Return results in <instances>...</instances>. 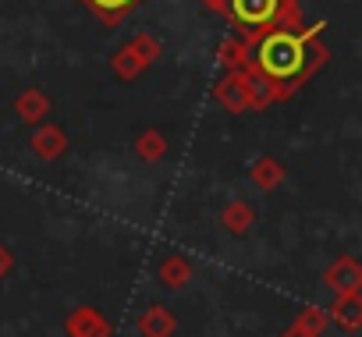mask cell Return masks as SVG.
<instances>
[{
	"instance_id": "6da1fadb",
	"label": "cell",
	"mask_w": 362,
	"mask_h": 337,
	"mask_svg": "<svg viewBox=\"0 0 362 337\" xmlns=\"http://www.w3.org/2000/svg\"><path fill=\"white\" fill-rule=\"evenodd\" d=\"M323 29H327L323 22H313L302 29H274V32H263L256 43H249V64L270 85L274 103L291 100L330 61Z\"/></svg>"
},
{
	"instance_id": "7a4b0ae2",
	"label": "cell",
	"mask_w": 362,
	"mask_h": 337,
	"mask_svg": "<svg viewBox=\"0 0 362 337\" xmlns=\"http://www.w3.org/2000/svg\"><path fill=\"white\" fill-rule=\"evenodd\" d=\"M242 43H256L274 29H302L305 15L298 0H224V15Z\"/></svg>"
},
{
	"instance_id": "3957f363",
	"label": "cell",
	"mask_w": 362,
	"mask_h": 337,
	"mask_svg": "<svg viewBox=\"0 0 362 337\" xmlns=\"http://www.w3.org/2000/svg\"><path fill=\"white\" fill-rule=\"evenodd\" d=\"M160 57H163V43H160L153 32H139V36L128 40L121 50H114V57H110V71H114L121 82H135V78L146 75Z\"/></svg>"
},
{
	"instance_id": "277c9868",
	"label": "cell",
	"mask_w": 362,
	"mask_h": 337,
	"mask_svg": "<svg viewBox=\"0 0 362 337\" xmlns=\"http://www.w3.org/2000/svg\"><path fill=\"white\" fill-rule=\"evenodd\" d=\"M214 100L228 110V114H249L252 110V96H249V82L242 71H224L214 82ZM256 114V110H252Z\"/></svg>"
},
{
	"instance_id": "5b68a950",
	"label": "cell",
	"mask_w": 362,
	"mask_h": 337,
	"mask_svg": "<svg viewBox=\"0 0 362 337\" xmlns=\"http://www.w3.org/2000/svg\"><path fill=\"white\" fill-rule=\"evenodd\" d=\"M64 333H68V337H110L114 326H110V319H107L100 309H93V305H78V309L68 312V319H64Z\"/></svg>"
},
{
	"instance_id": "8992f818",
	"label": "cell",
	"mask_w": 362,
	"mask_h": 337,
	"mask_svg": "<svg viewBox=\"0 0 362 337\" xmlns=\"http://www.w3.org/2000/svg\"><path fill=\"white\" fill-rule=\"evenodd\" d=\"M323 284L334 291V298H337V295H358V291H362V266H358L351 256H341L334 266H327Z\"/></svg>"
},
{
	"instance_id": "52a82bcc",
	"label": "cell",
	"mask_w": 362,
	"mask_h": 337,
	"mask_svg": "<svg viewBox=\"0 0 362 337\" xmlns=\"http://www.w3.org/2000/svg\"><path fill=\"white\" fill-rule=\"evenodd\" d=\"M29 146H33V153L40 160H61L68 153V131L61 124H54V121H43V124H36Z\"/></svg>"
},
{
	"instance_id": "ba28073f",
	"label": "cell",
	"mask_w": 362,
	"mask_h": 337,
	"mask_svg": "<svg viewBox=\"0 0 362 337\" xmlns=\"http://www.w3.org/2000/svg\"><path fill=\"white\" fill-rule=\"evenodd\" d=\"M50 110H54V103H50V96L40 89V85H33V89H25L22 96H15V114L25 121V124H43V121H50Z\"/></svg>"
},
{
	"instance_id": "9c48e42d",
	"label": "cell",
	"mask_w": 362,
	"mask_h": 337,
	"mask_svg": "<svg viewBox=\"0 0 362 337\" xmlns=\"http://www.w3.org/2000/svg\"><path fill=\"white\" fill-rule=\"evenodd\" d=\"M327 319H334L341 330L355 333L362 326V298L358 295H337L334 305H330V312H327Z\"/></svg>"
},
{
	"instance_id": "30bf717a",
	"label": "cell",
	"mask_w": 362,
	"mask_h": 337,
	"mask_svg": "<svg viewBox=\"0 0 362 337\" xmlns=\"http://www.w3.org/2000/svg\"><path fill=\"white\" fill-rule=\"evenodd\" d=\"M82 4H86L103 25H117V22H124L135 8H142L146 0H82Z\"/></svg>"
},
{
	"instance_id": "8fae6325",
	"label": "cell",
	"mask_w": 362,
	"mask_h": 337,
	"mask_svg": "<svg viewBox=\"0 0 362 337\" xmlns=\"http://www.w3.org/2000/svg\"><path fill=\"white\" fill-rule=\"evenodd\" d=\"M139 330H142V337H170L177 330V319L167 305H149L139 316Z\"/></svg>"
},
{
	"instance_id": "7c38bea8",
	"label": "cell",
	"mask_w": 362,
	"mask_h": 337,
	"mask_svg": "<svg viewBox=\"0 0 362 337\" xmlns=\"http://www.w3.org/2000/svg\"><path fill=\"white\" fill-rule=\"evenodd\" d=\"M249 178H252V185H256V189L274 192V189L284 182V163H281L277 156H259V160L249 167Z\"/></svg>"
},
{
	"instance_id": "4fadbf2b",
	"label": "cell",
	"mask_w": 362,
	"mask_h": 337,
	"mask_svg": "<svg viewBox=\"0 0 362 337\" xmlns=\"http://www.w3.org/2000/svg\"><path fill=\"white\" fill-rule=\"evenodd\" d=\"M135 156L142 163H160L167 156V135L160 128H146L139 138H135Z\"/></svg>"
},
{
	"instance_id": "5bb4252c",
	"label": "cell",
	"mask_w": 362,
	"mask_h": 337,
	"mask_svg": "<svg viewBox=\"0 0 362 337\" xmlns=\"http://www.w3.org/2000/svg\"><path fill=\"white\" fill-rule=\"evenodd\" d=\"M252 220H256V213H252V206H249L245 199H231V203L221 210V224H224L231 235L249 231V227H252Z\"/></svg>"
},
{
	"instance_id": "9a60e30c",
	"label": "cell",
	"mask_w": 362,
	"mask_h": 337,
	"mask_svg": "<svg viewBox=\"0 0 362 337\" xmlns=\"http://www.w3.org/2000/svg\"><path fill=\"white\" fill-rule=\"evenodd\" d=\"M156 273H160V280H163L167 288L177 291V288H185V284H189V277H192V263H189L185 256H167V259L160 263Z\"/></svg>"
},
{
	"instance_id": "2e32d148",
	"label": "cell",
	"mask_w": 362,
	"mask_h": 337,
	"mask_svg": "<svg viewBox=\"0 0 362 337\" xmlns=\"http://www.w3.org/2000/svg\"><path fill=\"white\" fill-rule=\"evenodd\" d=\"M217 57H221V64H224L228 71H238V68L249 64V43H242L238 36H231V40H224V43L217 47Z\"/></svg>"
},
{
	"instance_id": "e0dca14e",
	"label": "cell",
	"mask_w": 362,
	"mask_h": 337,
	"mask_svg": "<svg viewBox=\"0 0 362 337\" xmlns=\"http://www.w3.org/2000/svg\"><path fill=\"white\" fill-rule=\"evenodd\" d=\"M327 323H330V319H327V312H323V309H316V305H305L291 326H298V330H305V333H323V326H327Z\"/></svg>"
},
{
	"instance_id": "ac0fdd59",
	"label": "cell",
	"mask_w": 362,
	"mask_h": 337,
	"mask_svg": "<svg viewBox=\"0 0 362 337\" xmlns=\"http://www.w3.org/2000/svg\"><path fill=\"white\" fill-rule=\"evenodd\" d=\"M11 270H15V256H11V249L4 242H0V280H4Z\"/></svg>"
},
{
	"instance_id": "d6986e66",
	"label": "cell",
	"mask_w": 362,
	"mask_h": 337,
	"mask_svg": "<svg viewBox=\"0 0 362 337\" xmlns=\"http://www.w3.org/2000/svg\"><path fill=\"white\" fill-rule=\"evenodd\" d=\"M206 4V11H214V15H224V0H203Z\"/></svg>"
},
{
	"instance_id": "ffe728a7",
	"label": "cell",
	"mask_w": 362,
	"mask_h": 337,
	"mask_svg": "<svg viewBox=\"0 0 362 337\" xmlns=\"http://www.w3.org/2000/svg\"><path fill=\"white\" fill-rule=\"evenodd\" d=\"M281 337H320V333H305V330H298V326H288Z\"/></svg>"
}]
</instances>
